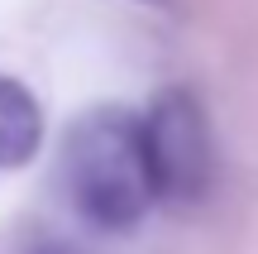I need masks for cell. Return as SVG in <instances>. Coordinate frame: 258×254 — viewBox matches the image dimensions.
Masks as SVG:
<instances>
[{"instance_id":"6da1fadb","label":"cell","mask_w":258,"mask_h":254,"mask_svg":"<svg viewBox=\"0 0 258 254\" xmlns=\"http://www.w3.org/2000/svg\"><path fill=\"white\" fill-rule=\"evenodd\" d=\"M62 197L96 230H129L158 201L144 154V125L120 106H96L67 130L57 159Z\"/></svg>"},{"instance_id":"277c9868","label":"cell","mask_w":258,"mask_h":254,"mask_svg":"<svg viewBox=\"0 0 258 254\" xmlns=\"http://www.w3.org/2000/svg\"><path fill=\"white\" fill-rule=\"evenodd\" d=\"M15 254H67V249L53 245V240H38V245H24V249H15Z\"/></svg>"},{"instance_id":"3957f363","label":"cell","mask_w":258,"mask_h":254,"mask_svg":"<svg viewBox=\"0 0 258 254\" xmlns=\"http://www.w3.org/2000/svg\"><path fill=\"white\" fill-rule=\"evenodd\" d=\"M43 144V111L24 82L0 72V168L29 163Z\"/></svg>"},{"instance_id":"7a4b0ae2","label":"cell","mask_w":258,"mask_h":254,"mask_svg":"<svg viewBox=\"0 0 258 254\" xmlns=\"http://www.w3.org/2000/svg\"><path fill=\"white\" fill-rule=\"evenodd\" d=\"M144 154L163 201H196L211 187V130L191 91H163L144 115Z\"/></svg>"}]
</instances>
